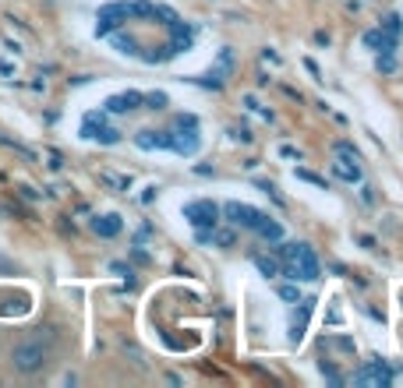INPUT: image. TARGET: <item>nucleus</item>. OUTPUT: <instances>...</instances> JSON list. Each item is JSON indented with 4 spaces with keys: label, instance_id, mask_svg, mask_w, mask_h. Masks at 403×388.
<instances>
[{
    "label": "nucleus",
    "instance_id": "nucleus-10",
    "mask_svg": "<svg viewBox=\"0 0 403 388\" xmlns=\"http://www.w3.org/2000/svg\"><path fill=\"white\" fill-rule=\"evenodd\" d=\"M135 103H142V96H117V99H110V110H117V113H124V110H135Z\"/></svg>",
    "mask_w": 403,
    "mask_h": 388
},
{
    "label": "nucleus",
    "instance_id": "nucleus-2",
    "mask_svg": "<svg viewBox=\"0 0 403 388\" xmlns=\"http://www.w3.org/2000/svg\"><path fill=\"white\" fill-rule=\"evenodd\" d=\"M280 268L290 279H304V282L318 279V258L308 244H283L280 247Z\"/></svg>",
    "mask_w": 403,
    "mask_h": 388
},
{
    "label": "nucleus",
    "instance_id": "nucleus-6",
    "mask_svg": "<svg viewBox=\"0 0 403 388\" xmlns=\"http://www.w3.org/2000/svg\"><path fill=\"white\" fill-rule=\"evenodd\" d=\"M354 384H389L392 381V374H389V367H382V363H364L361 370H354V377H350Z\"/></svg>",
    "mask_w": 403,
    "mask_h": 388
},
{
    "label": "nucleus",
    "instance_id": "nucleus-7",
    "mask_svg": "<svg viewBox=\"0 0 403 388\" xmlns=\"http://www.w3.org/2000/svg\"><path fill=\"white\" fill-rule=\"evenodd\" d=\"M297 303H301V311H294V325H290V339H294V342L304 339V328H308V318H311L315 300H297Z\"/></svg>",
    "mask_w": 403,
    "mask_h": 388
},
{
    "label": "nucleus",
    "instance_id": "nucleus-1",
    "mask_svg": "<svg viewBox=\"0 0 403 388\" xmlns=\"http://www.w3.org/2000/svg\"><path fill=\"white\" fill-rule=\"evenodd\" d=\"M223 215H227V223H230V226L255 230V233H259V237H266V240H280V237H283L280 223H273L266 212H259V208H252V205L230 201V205H223Z\"/></svg>",
    "mask_w": 403,
    "mask_h": 388
},
{
    "label": "nucleus",
    "instance_id": "nucleus-4",
    "mask_svg": "<svg viewBox=\"0 0 403 388\" xmlns=\"http://www.w3.org/2000/svg\"><path fill=\"white\" fill-rule=\"evenodd\" d=\"M184 215L198 226V230H216V223H220V208L213 205V201H191L187 208H184Z\"/></svg>",
    "mask_w": 403,
    "mask_h": 388
},
{
    "label": "nucleus",
    "instance_id": "nucleus-5",
    "mask_svg": "<svg viewBox=\"0 0 403 388\" xmlns=\"http://www.w3.org/2000/svg\"><path fill=\"white\" fill-rule=\"evenodd\" d=\"M340 156H343V159H336V163H333V173H336L340 180H347V184H357V180H361L357 152H354L350 145H340Z\"/></svg>",
    "mask_w": 403,
    "mask_h": 388
},
{
    "label": "nucleus",
    "instance_id": "nucleus-8",
    "mask_svg": "<svg viewBox=\"0 0 403 388\" xmlns=\"http://www.w3.org/2000/svg\"><path fill=\"white\" fill-rule=\"evenodd\" d=\"M120 226H124V223H120V215H99V219L92 223V230H96L99 237H117V233H120Z\"/></svg>",
    "mask_w": 403,
    "mask_h": 388
},
{
    "label": "nucleus",
    "instance_id": "nucleus-9",
    "mask_svg": "<svg viewBox=\"0 0 403 388\" xmlns=\"http://www.w3.org/2000/svg\"><path fill=\"white\" fill-rule=\"evenodd\" d=\"M255 265H259V272H262L266 279H276V275H283V268H280V258H266V254H255Z\"/></svg>",
    "mask_w": 403,
    "mask_h": 388
},
{
    "label": "nucleus",
    "instance_id": "nucleus-11",
    "mask_svg": "<svg viewBox=\"0 0 403 388\" xmlns=\"http://www.w3.org/2000/svg\"><path fill=\"white\" fill-rule=\"evenodd\" d=\"M280 296L290 300V303H297V300H301V289H297V286H280Z\"/></svg>",
    "mask_w": 403,
    "mask_h": 388
},
{
    "label": "nucleus",
    "instance_id": "nucleus-12",
    "mask_svg": "<svg viewBox=\"0 0 403 388\" xmlns=\"http://www.w3.org/2000/svg\"><path fill=\"white\" fill-rule=\"evenodd\" d=\"M213 237H216L223 247H230V244H234V233H216V230H213Z\"/></svg>",
    "mask_w": 403,
    "mask_h": 388
},
{
    "label": "nucleus",
    "instance_id": "nucleus-3",
    "mask_svg": "<svg viewBox=\"0 0 403 388\" xmlns=\"http://www.w3.org/2000/svg\"><path fill=\"white\" fill-rule=\"evenodd\" d=\"M50 339V335H46ZM43 335H32V339H25V342H18L15 349H11V367L18 370V374H39L43 367H46V360H50V342H46Z\"/></svg>",
    "mask_w": 403,
    "mask_h": 388
}]
</instances>
